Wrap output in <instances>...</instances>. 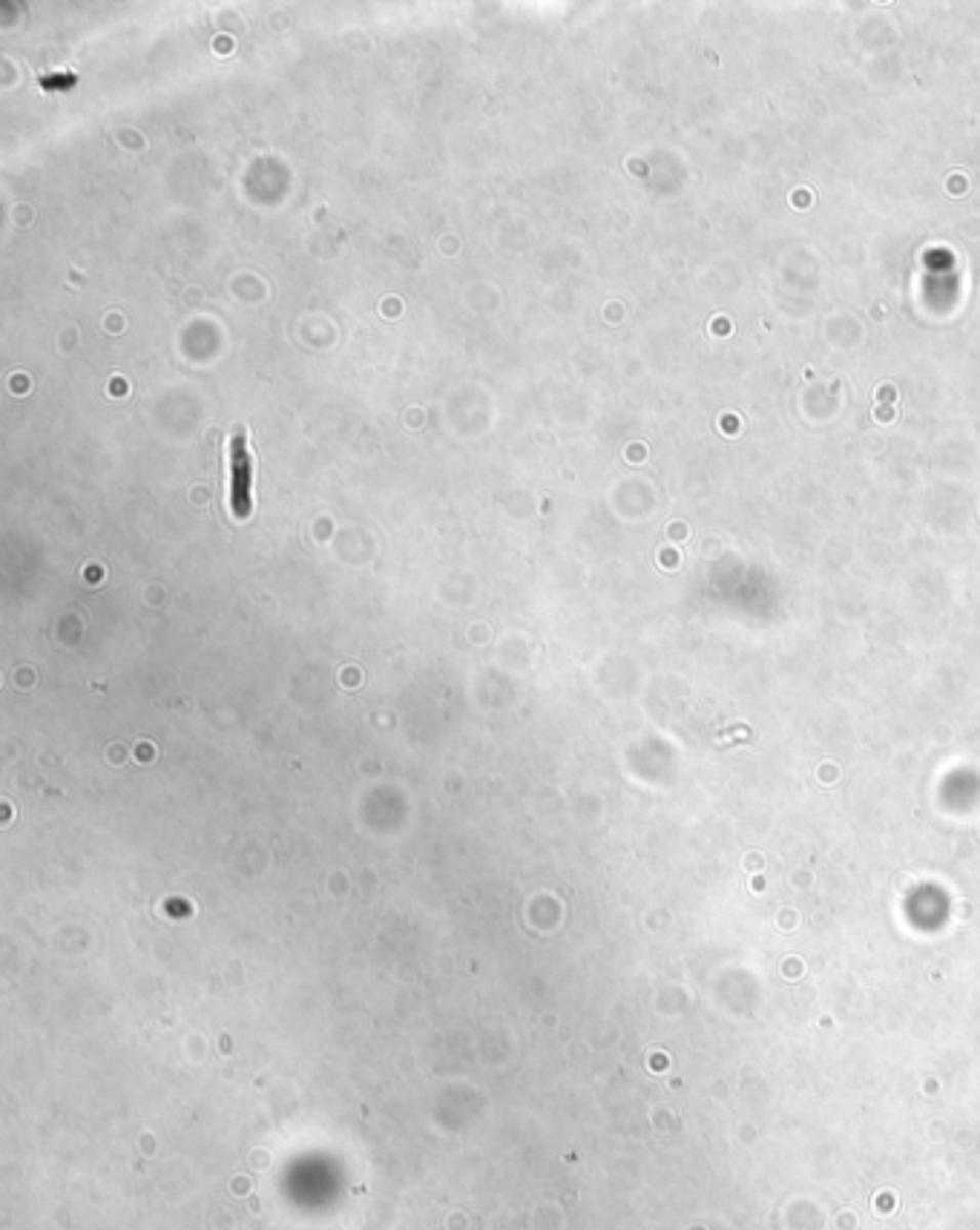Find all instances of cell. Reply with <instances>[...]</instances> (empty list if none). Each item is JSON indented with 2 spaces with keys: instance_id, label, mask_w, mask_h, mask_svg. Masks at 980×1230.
<instances>
[{
  "instance_id": "obj_1",
  "label": "cell",
  "mask_w": 980,
  "mask_h": 1230,
  "mask_svg": "<svg viewBox=\"0 0 980 1230\" xmlns=\"http://www.w3.org/2000/svg\"><path fill=\"white\" fill-rule=\"evenodd\" d=\"M228 506L239 521L253 512V457L245 428H236L228 440Z\"/></svg>"
}]
</instances>
